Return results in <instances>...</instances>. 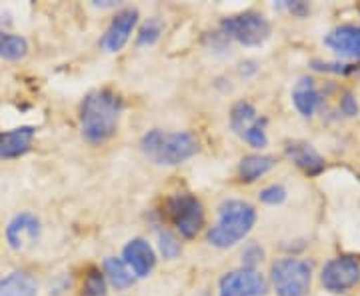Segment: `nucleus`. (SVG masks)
I'll list each match as a JSON object with an SVG mask.
<instances>
[{"label": "nucleus", "mask_w": 360, "mask_h": 296, "mask_svg": "<svg viewBox=\"0 0 360 296\" xmlns=\"http://www.w3.org/2000/svg\"><path fill=\"white\" fill-rule=\"evenodd\" d=\"M160 34H162V22H160L158 18H150V20L141 28L139 46H153L156 40L160 39Z\"/></svg>", "instance_id": "21"}, {"label": "nucleus", "mask_w": 360, "mask_h": 296, "mask_svg": "<svg viewBox=\"0 0 360 296\" xmlns=\"http://www.w3.org/2000/svg\"><path fill=\"white\" fill-rule=\"evenodd\" d=\"M180 243L179 238L172 232H160V252L165 258H176L180 255Z\"/></svg>", "instance_id": "23"}, {"label": "nucleus", "mask_w": 360, "mask_h": 296, "mask_svg": "<svg viewBox=\"0 0 360 296\" xmlns=\"http://www.w3.org/2000/svg\"><path fill=\"white\" fill-rule=\"evenodd\" d=\"M340 112L345 116H356L359 115V103H356V98L347 92L345 96H342V101H340Z\"/></svg>", "instance_id": "27"}, {"label": "nucleus", "mask_w": 360, "mask_h": 296, "mask_svg": "<svg viewBox=\"0 0 360 296\" xmlns=\"http://www.w3.org/2000/svg\"><path fill=\"white\" fill-rule=\"evenodd\" d=\"M312 68L321 72H333V75H350L359 70L354 65H340V63H322V60H312Z\"/></svg>", "instance_id": "25"}, {"label": "nucleus", "mask_w": 360, "mask_h": 296, "mask_svg": "<svg viewBox=\"0 0 360 296\" xmlns=\"http://www.w3.org/2000/svg\"><path fill=\"white\" fill-rule=\"evenodd\" d=\"M104 272H106V276H108V281L112 283V286L118 288V290L129 288V286H132L134 281H136V274L130 271L129 264H127L124 260H120V258H106V260H104Z\"/></svg>", "instance_id": "19"}, {"label": "nucleus", "mask_w": 360, "mask_h": 296, "mask_svg": "<svg viewBox=\"0 0 360 296\" xmlns=\"http://www.w3.org/2000/svg\"><path fill=\"white\" fill-rule=\"evenodd\" d=\"M28 52V42L18 34L0 30V58L4 60H20Z\"/></svg>", "instance_id": "20"}, {"label": "nucleus", "mask_w": 360, "mask_h": 296, "mask_svg": "<svg viewBox=\"0 0 360 296\" xmlns=\"http://www.w3.org/2000/svg\"><path fill=\"white\" fill-rule=\"evenodd\" d=\"M141 148L144 156L160 167H179L198 153V141L191 132H165L148 130L142 136Z\"/></svg>", "instance_id": "2"}, {"label": "nucleus", "mask_w": 360, "mask_h": 296, "mask_svg": "<svg viewBox=\"0 0 360 296\" xmlns=\"http://www.w3.org/2000/svg\"><path fill=\"white\" fill-rule=\"evenodd\" d=\"M39 284L32 274L16 271L0 281V296H37Z\"/></svg>", "instance_id": "17"}, {"label": "nucleus", "mask_w": 360, "mask_h": 296, "mask_svg": "<svg viewBox=\"0 0 360 296\" xmlns=\"http://www.w3.org/2000/svg\"><path fill=\"white\" fill-rule=\"evenodd\" d=\"M283 8H286V11H290L292 14H298V16H304V14H309V4L307 2H302V0H284L283 4H281Z\"/></svg>", "instance_id": "28"}, {"label": "nucleus", "mask_w": 360, "mask_h": 296, "mask_svg": "<svg viewBox=\"0 0 360 296\" xmlns=\"http://www.w3.org/2000/svg\"><path fill=\"white\" fill-rule=\"evenodd\" d=\"M243 258H245V269H255L258 262L264 258V250H262L260 245H257V243H250V245L245 248Z\"/></svg>", "instance_id": "26"}, {"label": "nucleus", "mask_w": 360, "mask_h": 296, "mask_svg": "<svg viewBox=\"0 0 360 296\" xmlns=\"http://www.w3.org/2000/svg\"><path fill=\"white\" fill-rule=\"evenodd\" d=\"M284 153H286V156L295 162L296 167L300 168L304 174H309V176H319V174L324 172V168H326L324 158L319 155V150H316L312 144H309V142H286Z\"/></svg>", "instance_id": "13"}, {"label": "nucleus", "mask_w": 360, "mask_h": 296, "mask_svg": "<svg viewBox=\"0 0 360 296\" xmlns=\"http://www.w3.org/2000/svg\"><path fill=\"white\" fill-rule=\"evenodd\" d=\"M122 112L120 96L110 91H94L86 94L80 106V130L90 144H104L115 136Z\"/></svg>", "instance_id": "1"}, {"label": "nucleus", "mask_w": 360, "mask_h": 296, "mask_svg": "<svg viewBox=\"0 0 360 296\" xmlns=\"http://www.w3.org/2000/svg\"><path fill=\"white\" fill-rule=\"evenodd\" d=\"M324 44L342 58L360 60V26L342 25L336 26L324 37Z\"/></svg>", "instance_id": "12"}, {"label": "nucleus", "mask_w": 360, "mask_h": 296, "mask_svg": "<svg viewBox=\"0 0 360 296\" xmlns=\"http://www.w3.org/2000/svg\"><path fill=\"white\" fill-rule=\"evenodd\" d=\"M168 214L184 238H194L205 224V210L193 194H174L168 198Z\"/></svg>", "instance_id": "6"}, {"label": "nucleus", "mask_w": 360, "mask_h": 296, "mask_svg": "<svg viewBox=\"0 0 360 296\" xmlns=\"http://www.w3.org/2000/svg\"><path fill=\"white\" fill-rule=\"evenodd\" d=\"M139 22V11L136 8H124L112 18L110 26L106 28V32L101 39V49L106 52L122 51V46L129 42L130 34L134 30V26Z\"/></svg>", "instance_id": "10"}, {"label": "nucleus", "mask_w": 360, "mask_h": 296, "mask_svg": "<svg viewBox=\"0 0 360 296\" xmlns=\"http://www.w3.org/2000/svg\"><path fill=\"white\" fill-rule=\"evenodd\" d=\"M257 222L255 206L245 200H224L219 206V222L208 231V243L217 248L238 245Z\"/></svg>", "instance_id": "3"}, {"label": "nucleus", "mask_w": 360, "mask_h": 296, "mask_svg": "<svg viewBox=\"0 0 360 296\" xmlns=\"http://www.w3.org/2000/svg\"><path fill=\"white\" fill-rule=\"evenodd\" d=\"M198 296H206V295H198Z\"/></svg>", "instance_id": "29"}, {"label": "nucleus", "mask_w": 360, "mask_h": 296, "mask_svg": "<svg viewBox=\"0 0 360 296\" xmlns=\"http://www.w3.org/2000/svg\"><path fill=\"white\" fill-rule=\"evenodd\" d=\"M124 262L136 276H148L156 264L155 248L148 245L144 238H132L122 250Z\"/></svg>", "instance_id": "14"}, {"label": "nucleus", "mask_w": 360, "mask_h": 296, "mask_svg": "<svg viewBox=\"0 0 360 296\" xmlns=\"http://www.w3.org/2000/svg\"><path fill=\"white\" fill-rule=\"evenodd\" d=\"M222 34L243 46H260L270 37V22L258 13H243L222 20Z\"/></svg>", "instance_id": "5"}, {"label": "nucleus", "mask_w": 360, "mask_h": 296, "mask_svg": "<svg viewBox=\"0 0 360 296\" xmlns=\"http://www.w3.org/2000/svg\"><path fill=\"white\" fill-rule=\"evenodd\" d=\"M276 165V158L269 155H248L238 165V176L243 182H255L264 176Z\"/></svg>", "instance_id": "18"}, {"label": "nucleus", "mask_w": 360, "mask_h": 296, "mask_svg": "<svg viewBox=\"0 0 360 296\" xmlns=\"http://www.w3.org/2000/svg\"><path fill=\"white\" fill-rule=\"evenodd\" d=\"M34 139L32 127H18V129L0 132V158H16L30 150Z\"/></svg>", "instance_id": "15"}, {"label": "nucleus", "mask_w": 360, "mask_h": 296, "mask_svg": "<svg viewBox=\"0 0 360 296\" xmlns=\"http://www.w3.org/2000/svg\"><path fill=\"white\" fill-rule=\"evenodd\" d=\"M258 198H260L264 205H283L284 200H286V191H284L283 186H278V184H272V186H266L264 191H260Z\"/></svg>", "instance_id": "24"}, {"label": "nucleus", "mask_w": 360, "mask_h": 296, "mask_svg": "<svg viewBox=\"0 0 360 296\" xmlns=\"http://www.w3.org/2000/svg\"><path fill=\"white\" fill-rule=\"evenodd\" d=\"M270 278L278 296H307L312 283V266L300 258H283L272 264Z\"/></svg>", "instance_id": "4"}, {"label": "nucleus", "mask_w": 360, "mask_h": 296, "mask_svg": "<svg viewBox=\"0 0 360 296\" xmlns=\"http://www.w3.org/2000/svg\"><path fill=\"white\" fill-rule=\"evenodd\" d=\"M266 118L258 115L250 103H236L231 110V129L255 148H264L269 144L266 136Z\"/></svg>", "instance_id": "7"}, {"label": "nucleus", "mask_w": 360, "mask_h": 296, "mask_svg": "<svg viewBox=\"0 0 360 296\" xmlns=\"http://www.w3.org/2000/svg\"><path fill=\"white\" fill-rule=\"evenodd\" d=\"M266 278L257 269H238L224 274L219 283V296H264Z\"/></svg>", "instance_id": "9"}, {"label": "nucleus", "mask_w": 360, "mask_h": 296, "mask_svg": "<svg viewBox=\"0 0 360 296\" xmlns=\"http://www.w3.org/2000/svg\"><path fill=\"white\" fill-rule=\"evenodd\" d=\"M82 296H106V278L98 271H90Z\"/></svg>", "instance_id": "22"}, {"label": "nucleus", "mask_w": 360, "mask_h": 296, "mask_svg": "<svg viewBox=\"0 0 360 296\" xmlns=\"http://www.w3.org/2000/svg\"><path fill=\"white\" fill-rule=\"evenodd\" d=\"M324 290L340 295L360 283V260L354 257H338L324 264L321 274Z\"/></svg>", "instance_id": "8"}, {"label": "nucleus", "mask_w": 360, "mask_h": 296, "mask_svg": "<svg viewBox=\"0 0 360 296\" xmlns=\"http://www.w3.org/2000/svg\"><path fill=\"white\" fill-rule=\"evenodd\" d=\"M40 236V220L30 214L22 212L18 217L11 220V224L6 226V240L14 250H26L39 240Z\"/></svg>", "instance_id": "11"}, {"label": "nucleus", "mask_w": 360, "mask_h": 296, "mask_svg": "<svg viewBox=\"0 0 360 296\" xmlns=\"http://www.w3.org/2000/svg\"><path fill=\"white\" fill-rule=\"evenodd\" d=\"M292 103H295L296 110L302 116H312L319 108H322L324 98H322L321 91L316 89L312 78H300L296 82L295 91H292Z\"/></svg>", "instance_id": "16"}]
</instances>
